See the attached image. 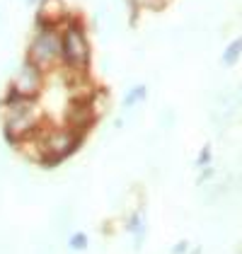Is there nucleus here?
Returning <instances> with one entry per match:
<instances>
[{"label":"nucleus","instance_id":"obj_1","mask_svg":"<svg viewBox=\"0 0 242 254\" xmlns=\"http://www.w3.org/2000/svg\"><path fill=\"white\" fill-rule=\"evenodd\" d=\"M0 121H2V138L7 145L20 148L24 140L34 138L46 124V114L39 99L22 97L12 90H5L0 99Z\"/></svg>","mask_w":242,"mask_h":254},{"label":"nucleus","instance_id":"obj_6","mask_svg":"<svg viewBox=\"0 0 242 254\" xmlns=\"http://www.w3.org/2000/svg\"><path fill=\"white\" fill-rule=\"evenodd\" d=\"M97 114H95V109L90 107V102L87 97H73L70 99V104L65 107V117H63V124H68L70 128H75V131H80L82 136H87L90 131H92V126L97 124Z\"/></svg>","mask_w":242,"mask_h":254},{"label":"nucleus","instance_id":"obj_8","mask_svg":"<svg viewBox=\"0 0 242 254\" xmlns=\"http://www.w3.org/2000/svg\"><path fill=\"white\" fill-rule=\"evenodd\" d=\"M148 99V87L143 85V82H138V85H131L128 87V92L123 95V99H121V109L128 114V112H133L138 104H143Z\"/></svg>","mask_w":242,"mask_h":254},{"label":"nucleus","instance_id":"obj_12","mask_svg":"<svg viewBox=\"0 0 242 254\" xmlns=\"http://www.w3.org/2000/svg\"><path fill=\"white\" fill-rule=\"evenodd\" d=\"M158 124H160L162 131H172L175 128V124H177V114H175V109L172 107H165L160 112V117H158Z\"/></svg>","mask_w":242,"mask_h":254},{"label":"nucleus","instance_id":"obj_15","mask_svg":"<svg viewBox=\"0 0 242 254\" xmlns=\"http://www.w3.org/2000/svg\"><path fill=\"white\" fill-rule=\"evenodd\" d=\"M24 2H27L29 7H37V2H39V0H24Z\"/></svg>","mask_w":242,"mask_h":254},{"label":"nucleus","instance_id":"obj_4","mask_svg":"<svg viewBox=\"0 0 242 254\" xmlns=\"http://www.w3.org/2000/svg\"><path fill=\"white\" fill-rule=\"evenodd\" d=\"M24 59L32 61L41 73L54 75L60 70V27H34Z\"/></svg>","mask_w":242,"mask_h":254},{"label":"nucleus","instance_id":"obj_2","mask_svg":"<svg viewBox=\"0 0 242 254\" xmlns=\"http://www.w3.org/2000/svg\"><path fill=\"white\" fill-rule=\"evenodd\" d=\"M34 150H37V165L39 167H59L63 160L75 155L85 143V136L80 131L70 128L68 124H44L41 131L34 138H29Z\"/></svg>","mask_w":242,"mask_h":254},{"label":"nucleus","instance_id":"obj_11","mask_svg":"<svg viewBox=\"0 0 242 254\" xmlns=\"http://www.w3.org/2000/svg\"><path fill=\"white\" fill-rule=\"evenodd\" d=\"M87 247H90V237H87V233L75 230V233L68 235V250H70V252H85Z\"/></svg>","mask_w":242,"mask_h":254},{"label":"nucleus","instance_id":"obj_3","mask_svg":"<svg viewBox=\"0 0 242 254\" xmlns=\"http://www.w3.org/2000/svg\"><path fill=\"white\" fill-rule=\"evenodd\" d=\"M92 44L80 15H73L60 24V70L65 78L90 75Z\"/></svg>","mask_w":242,"mask_h":254},{"label":"nucleus","instance_id":"obj_7","mask_svg":"<svg viewBox=\"0 0 242 254\" xmlns=\"http://www.w3.org/2000/svg\"><path fill=\"white\" fill-rule=\"evenodd\" d=\"M68 17H70V10H68L65 0H39L34 27H60Z\"/></svg>","mask_w":242,"mask_h":254},{"label":"nucleus","instance_id":"obj_9","mask_svg":"<svg viewBox=\"0 0 242 254\" xmlns=\"http://www.w3.org/2000/svg\"><path fill=\"white\" fill-rule=\"evenodd\" d=\"M240 59H242V37H238V39L228 41V46L223 49L221 63L225 65V68H235Z\"/></svg>","mask_w":242,"mask_h":254},{"label":"nucleus","instance_id":"obj_5","mask_svg":"<svg viewBox=\"0 0 242 254\" xmlns=\"http://www.w3.org/2000/svg\"><path fill=\"white\" fill-rule=\"evenodd\" d=\"M46 80L49 75L41 73L39 68L32 63V61L22 59V63L12 70V78H10V85L7 90L17 92L22 97H29V99H39L41 92L46 90Z\"/></svg>","mask_w":242,"mask_h":254},{"label":"nucleus","instance_id":"obj_10","mask_svg":"<svg viewBox=\"0 0 242 254\" xmlns=\"http://www.w3.org/2000/svg\"><path fill=\"white\" fill-rule=\"evenodd\" d=\"M131 2V12H136V10H153V12H158V10H165L172 0H128Z\"/></svg>","mask_w":242,"mask_h":254},{"label":"nucleus","instance_id":"obj_14","mask_svg":"<svg viewBox=\"0 0 242 254\" xmlns=\"http://www.w3.org/2000/svg\"><path fill=\"white\" fill-rule=\"evenodd\" d=\"M186 252H189V242H186V240H182V242H177V245L172 247V252L170 254H186Z\"/></svg>","mask_w":242,"mask_h":254},{"label":"nucleus","instance_id":"obj_13","mask_svg":"<svg viewBox=\"0 0 242 254\" xmlns=\"http://www.w3.org/2000/svg\"><path fill=\"white\" fill-rule=\"evenodd\" d=\"M211 162H213V148H211V145H203L199 157H196V167L203 170V167H208Z\"/></svg>","mask_w":242,"mask_h":254}]
</instances>
